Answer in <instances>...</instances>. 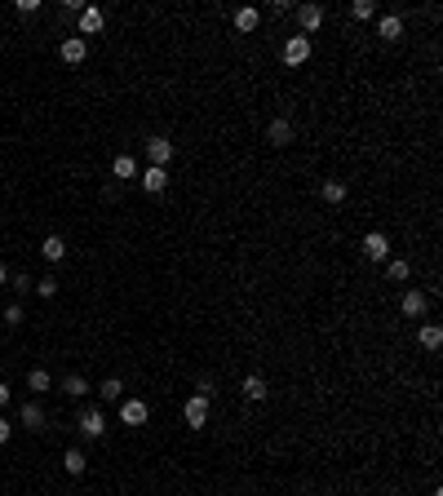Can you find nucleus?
<instances>
[{
    "instance_id": "1",
    "label": "nucleus",
    "mask_w": 443,
    "mask_h": 496,
    "mask_svg": "<svg viewBox=\"0 0 443 496\" xmlns=\"http://www.w3.org/2000/svg\"><path fill=\"white\" fill-rule=\"evenodd\" d=\"M293 18H297V27H302V35L310 40V35L324 27V5H293Z\"/></svg>"
},
{
    "instance_id": "2",
    "label": "nucleus",
    "mask_w": 443,
    "mask_h": 496,
    "mask_svg": "<svg viewBox=\"0 0 443 496\" xmlns=\"http://www.w3.org/2000/svg\"><path fill=\"white\" fill-rule=\"evenodd\" d=\"M209 403H213V399H204V394H191L186 403H182V417H186L191 430H204L209 426Z\"/></svg>"
},
{
    "instance_id": "3",
    "label": "nucleus",
    "mask_w": 443,
    "mask_h": 496,
    "mask_svg": "<svg viewBox=\"0 0 443 496\" xmlns=\"http://www.w3.org/2000/svg\"><path fill=\"white\" fill-rule=\"evenodd\" d=\"M76 27H80V40H89V35H98L106 27V14H102L98 5H85V9H80V18H76Z\"/></svg>"
},
{
    "instance_id": "4",
    "label": "nucleus",
    "mask_w": 443,
    "mask_h": 496,
    "mask_svg": "<svg viewBox=\"0 0 443 496\" xmlns=\"http://www.w3.org/2000/svg\"><path fill=\"white\" fill-rule=\"evenodd\" d=\"M58 54H63V63H67V67H80V63L89 58V40H80V35H63Z\"/></svg>"
},
{
    "instance_id": "5",
    "label": "nucleus",
    "mask_w": 443,
    "mask_h": 496,
    "mask_svg": "<svg viewBox=\"0 0 443 496\" xmlns=\"http://www.w3.org/2000/svg\"><path fill=\"white\" fill-rule=\"evenodd\" d=\"M147 160H151V168H169V160H173V142L169 138H147Z\"/></svg>"
},
{
    "instance_id": "6",
    "label": "nucleus",
    "mask_w": 443,
    "mask_h": 496,
    "mask_svg": "<svg viewBox=\"0 0 443 496\" xmlns=\"http://www.w3.org/2000/svg\"><path fill=\"white\" fill-rule=\"evenodd\" d=\"M359 248H364L368 262H386V257H390V239H386V231H368Z\"/></svg>"
},
{
    "instance_id": "7",
    "label": "nucleus",
    "mask_w": 443,
    "mask_h": 496,
    "mask_svg": "<svg viewBox=\"0 0 443 496\" xmlns=\"http://www.w3.org/2000/svg\"><path fill=\"white\" fill-rule=\"evenodd\" d=\"M399 310L408 314V319H421V314L430 310V293H421V288H408V293L399 297Z\"/></svg>"
},
{
    "instance_id": "8",
    "label": "nucleus",
    "mask_w": 443,
    "mask_h": 496,
    "mask_svg": "<svg viewBox=\"0 0 443 496\" xmlns=\"http://www.w3.org/2000/svg\"><path fill=\"white\" fill-rule=\"evenodd\" d=\"M147 417H151V408L142 399H120V421L124 426H147Z\"/></svg>"
},
{
    "instance_id": "9",
    "label": "nucleus",
    "mask_w": 443,
    "mask_h": 496,
    "mask_svg": "<svg viewBox=\"0 0 443 496\" xmlns=\"http://www.w3.org/2000/svg\"><path fill=\"white\" fill-rule=\"evenodd\" d=\"M266 142H271V147H289V142H293V120L289 115H275L271 125H266Z\"/></svg>"
},
{
    "instance_id": "10",
    "label": "nucleus",
    "mask_w": 443,
    "mask_h": 496,
    "mask_svg": "<svg viewBox=\"0 0 443 496\" xmlns=\"http://www.w3.org/2000/svg\"><path fill=\"white\" fill-rule=\"evenodd\" d=\"M306 58H310V40H306V35H289V40H284V63L302 67Z\"/></svg>"
},
{
    "instance_id": "11",
    "label": "nucleus",
    "mask_w": 443,
    "mask_h": 496,
    "mask_svg": "<svg viewBox=\"0 0 443 496\" xmlns=\"http://www.w3.org/2000/svg\"><path fill=\"white\" fill-rule=\"evenodd\" d=\"M80 434H85V439H102L106 434V417L98 408H85V413H80Z\"/></svg>"
},
{
    "instance_id": "12",
    "label": "nucleus",
    "mask_w": 443,
    "mask_h": 496,
    "mask_svg": "<svg viewBox=\"0 0 443 496\" xmlns=\"http://www.w3.org/2000/svg\"><path fill=\"white\" fill-rule=\"evenodd\" d=\"M231 22H235V31H257L261 27V9H253V5H239L235 9V14H231Z\"/></svg>"
},
{
    "instance_id": "13",
    "label": "nucleus",
    "mask_w": 443,
    "mask_h": 496,
    "mask_svg": "<svg viewBox=\"0 0 443 496\" xmlns=\"http://www.w3.org/2000/svg\"><path fill=\"white\" fill-rule=\"evenodd\" d=\"M138 177H142V191H147V195L169 191V168H147V173H138Z\"/></svg>"
},
{
    "instance_id": "14",
    "label": "nucleus",
    "mask_w": 443,
    "mask_h": 496,
    "mask_svg": "<svg viewBox=\"0 0 443 496\" xmlns=\"http://www.w3.org/2000/svg\"><path fill=\"white\" fill-rule=\"evenodd\" d=\"M239 390H244V399H253V403H261V399L271 394V385H266V377H257V372H248V377L239 381Z\"/></svg>"
},
{
    "instance_id": "15",
    "label": "nucleus",
    "mask_w": 443,
    "mask_h": 496,
    "mask_svg": "<svg viewBox=\"0 0 443 496\" xmlns=\"http://www.w3.org/2000/svg\"><path fill=\"white\" fill-rule=\"evenodd\" d=\"M319 195H324V204H332V209H337V204H346V195H351V186H346L341 177H328V182L319 186Z\"/></svg>"
},
{
    "instance_id": "16",
    "label": "nucleus",
    "mask_w": 443,
    "mask_h": 496,
    "mask_svg": "<svg viewBox=\"0 0 443 496\" xmlns=\"http://www.w3.org/2000/svg\"><path fill=\"white\" fill-rule=\"evenodd\" d=\"M377 35H381V40H399V35H403V18L399 14H381Z\"/></svg>"
},
{
    "instance_id": "17",
    "label": "nucleus",
    "mask_w": 443,
    "mask_h": 496,
    "mask_svg": "<svg viewBox=\"0 0 443 496\" xmlns=\"http://www.w3.org/2000/svg\"><path fill=\"white\" fill-rule=\"evenodd\" d=\"M111 173L120 177V182H134V177H138V160H134V155H115V160H111Z\"/></svg>"
},
{
    "instance_id": "18",
    "label": "nucleus",
    "mask_w": 443,
    "mask_h": 496,
    "mask_svg": "<svg viewBox=\"0 0 443 496\" xmlns=\"http://www.w3.org/2000/svg\"><path fill=\"white\" fill-rule=\"evenodd\" d=\"M417 342H421V350H439L443 346V328L439 323H421V328H417Z\"/></svg>"
},
{
    "instance_id": "19",
    "label": "nucleus",
    "mask_w": 443,
    "mask_h": 496,
    "mask_svg": "<svg viewBox=\"0 0 443 496\" xmlns=\"http://www.w3.org/2000/svg\"><path fill=\"white\" fill-rule=\"evenodd\" d=\"M85 465H89V456L85 452H80V447H67V452H63V470H67V474H85Z\"/></svg>"
},
{
    "instance_id": "20",
    "label": "nucleus",
    "mask_w": 443,
    "mask_h": 496,
    "mask_svg": "<svg viewBox=\"0 0 443 496\" xmlns=\"http://www.w3.org/2000/svg\"><path fill=\"white\" fill-rule=\"evenodd\" d=\"M98 399H102V403H120V399H124V381H120V377H106V381L98 385Z\"/></svg>"
},
{
    "instance_id": "21",
    "label": "nucleus",
    "mask_w": 443,
    "mask_h": 496,
    "mask_svg": "<svg viewBox=\"0 0 443 496\" xmlns=\"http://www.w3.org/2000/svg\"><path fill=\"white\" fill-rule=\"evenodd\" d=\"M40 253H45V262H63V257H67V244H63V235H45Z\"/></svg>"
},
{
    "instance_id": "22",
    "label": "nucleus",
    "mask_w": 443,
    "mask_h": 496,
    "mask_svg": "<svg viewBox=\"0 0 443 496\" xmlns=\"http://www.w3.org/2000/svg\"><path fill=\"white\" fill-rule=\"evenodd\" d=\"M408 275H412V266L403 262V257H386V280H390V284H403Z\"/></svg>"
},
{
    "instance_id": "23",
    "label": "nucleus",
    "mask_w": 443,
    "mask_h": 496,
    "mask_svg": "<svg viewBox=\"0 0 443 496\" xmlns=\"http://www.w3.org/2000/svg\"><path fill=\"white\" fill-rule=\"evenodd\" d=\"M63 394H71V399H85V394H89V381L80 377V372H67V377H63Z\"/></svg>"
},
{
    "instance_id": "24",
    "label": "nucleus",
    "mask_w": 443,
    "mask_h": 496,
    "mask_svg": "<svg viewBox=\"0 0 443 496\" xmlns=\"http://www.w3.org/2000/svg\"><path fill=\"white\" fill-rule=\"evenodd\" d=\"M22 426H27V430H45V408L40 403H22Z\"/></svg>"
},
{
    "instance_id": "25",
    "label": "nucleus",
    "mask_w": 443,
    "mask_h": 496,
    "mask_svg": "<svg viewBox=\"0 0 443 496\" xmlns=\"http://www.w3.org/2000/svg\"><path fill=\"white\" fill-rule=\"evenodd\" d=\"M351 18H355V22L377 18V5H373V0H351Z\"/></svg>"
},
{
    "instance_id": "26",
    "label": "nucleus",
    "mask_w": 443,
    "mask_h": 496,
    "mask_svg": "<svg viewBox=\"0 0 443 496\" xmlns=\"http://www.w3.org/2000/svg\"><path fill=\"white\" fill-rule=\"evenodd\" d=\"M27 385H31L35 394H45V390H49V385H54V377H49V372H45V368H31V372H27Z\"/></svg>"
},
{
    "instance_id": "27",
    "label": "nucleus",
    "mask_w": 443,
    "mask_h": 496,
    "mask_svg": "<svg viewBox=\"0 0 443 496\" xmlns=\"http://www.w3.org/2000/svg\"><path fill=\"white\" fill-rule=\"evenodd\" d=\"M14 14H18V18H31V14H40V0H14Z\"/></svg>"
},
{
    "instance_id": "28",
    "label": "nucleus",
    "mask_w": 443,
    "mask_h": 496,
    "mask_svg": "<svg viewBox=\"0 0 443 496\" xmlns=\"http://www.w3.org/2000/svg\"><path fill=\"white\" fill-rule=\"evenodd\" d=\"M35 293H40V297H58V280H54V275H45V280H35Z\"/></svg>"
},
{
    "instance_id": "29",
    "label": "nucleus",
    "mask_w": 443,
    "mask_h": 496,
    "mask_svg": "<svg viewBox=\"0 0 443 496\" xmlns=\"http://www.w3.org/2000/svg\"><path fill=\"white\" fill-rule=\"evenodd\" d=\"M0 319H5V323H22V306H18V301H14V306H5V310H0Z\"/></svg>"
},
{
    "instance_id": "30",
    "label": "nucleus",
    "mask_w": 443,
    "mask_h": 496,
    "mask_svg": "<svg viewBox=\"0 0 443 496\" xmlns=\"http://www.w3.org/2000/svg\"><path fill=\"white\" fill-rule=\"evenodd\" d=\"M266 9H271V14H275V18H289V14H293V5H289V0H271V5H266Z\"/></svg>"
},
{
    "instance_id": "31",
    "label": "nucleus",
    "mask_w": 443,
    "mask_h": 496,
    "mask_svg": "<svg viewBox=\"0 0 443 496\" xmlns=\"http://www.w3.org/2000/svg\"><path fill=\"white\" fill-rule=\"evenodd\" d=\"M9 434H14V426H9V421L0 417V443H9Z\"/></svg>"
},
{
    "instance_id": "32",
    "label": "nucleus",
    "mask_w": 443,
    "mask_h": 496,
    "mask_svg": "<svg viewBox=\"0 0 443 496\" xmlns=\"http://www.w3.org/2000/svg\"><path fill=\"white\" fill-rule=\"evenodd\" d=\"M5 403H9V385L0 381V408H5Z\"/></svg>"
},
{
    "instance_id": "33",
    "label": "nucleus",
    "mask_w": 443,
    "mask_h": 496,
    "mask_svg": "<svg viewBox=\"0 0 443 496\" xmlns=\"http://www.w3.org/2000/svg\"><path fill=\"white\" fill-rule=\"evenodd\" d=\"M0 284H9V266L5 262H0Z\"/></svg>"
},
{
    "instance_id": "34",
    "label": "nucleus",
    "mask_w": 443,
    "mask_h": 496,
    "mask_svg": "<svg viewBox=\"0 0 443 496\" xmlns=\"http://www.w3.org/2000/svg\"><path fill=\"white\" fill-rule=\"evenodd\" d=\"M430 496H443V488H435V492H430Z\"/></svg>"
}]
</instances>
